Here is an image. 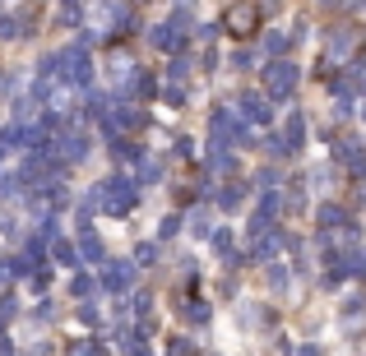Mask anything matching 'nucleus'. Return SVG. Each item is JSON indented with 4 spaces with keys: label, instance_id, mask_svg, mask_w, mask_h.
I'll use <instances>...</instances> for the list:
<instances>
[{
    "label": "nucleus",
    "instance_id": "1",
    "mask_svg": "<svg viewBox=\"0 0 366 356\" xmlns=\"http://www.w3.org/2000/svg\"><path fill=\"white\" fill-rule=\"evenodd\" d=\"M227 24H232V33H255V14H232V19H227Z\"/></svg>",
    "mask_w": 366,
    "mask_h": 356
}]
</instances>
